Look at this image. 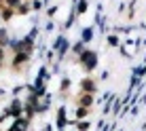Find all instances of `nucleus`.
<instances>
[{"label":"nucleus","instance_id":"obj_1","mask_svg":"<svg viewBox=\"0 0 146 131\" xmlns=\"http://www.w3.org/2000/svg\"><path fill=\"white\" fill-rule=\"evenodd\" d=\"M87 59V68H93V64H95V55L93 53H85L83 55V62Z\"/></svg>","mask_w":146,"mask_h":131}]
</instances>
